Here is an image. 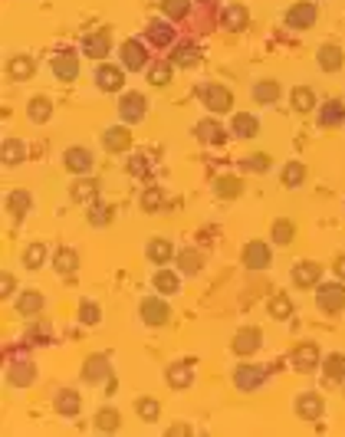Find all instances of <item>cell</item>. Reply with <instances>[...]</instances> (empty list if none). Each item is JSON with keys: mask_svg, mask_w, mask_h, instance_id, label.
<instances>
[{"mask_svg": "<svg viewBox=\"0 0 345 437\" xmlns=\"http://www.w3.org/2000/svg\"><path fill=\"white\" fill-rule=\"evenodd\" d=\"M260 342H263V332L256 329V326H247V329H241L234 335V352L237 355H254L256 348H260Z\"/></svg>", "mask_w": 345, "mask_h": 437, "instance_id": "cell-17", "label": "cell"}, {"mask_svg": "<svg viewBox=\"0 0 345 437\" xmlns=\"http://www.w3.org/2000/svg\"><path fill=\"white\" fill-rule=\"evenodd\" d=\"M339 122H345V106L339 99H329L326 106H319V125L332 128V125H339Z\"/></svg>", "mask_w": 345, "mask_h": 437, "instance_id": "cell-26", "label": "cell"}, {"mask_svg": "<svg viewBox=\"0 0 345 437\" xmlns=\"http://www.w3.org/2000/svg\"><path fill=\"white\" fill-rule=\"evenodd\" d=\"M7 381L14 385V388H27V385H33L36 381V368H33V362H20V365H10L7 368Z\"/></svg>", "mask_w": 345, "mask_h": 437, "instance_id": "cell-23", "label": "cell"}, {"mask_svg": "<svg viewBox=\"0 0 345 437\" xmlns=\"http://www.w3.org/2000/svg\"><path fill=\"white\" fill-rule=\"evenodd\" d=\"M27 115H30V122L43 125V122H49V115H53V102H49L46 96H36V99H30V106H27Z\"/></svg>", "mask_w": 345, "mask_h": 437, "instance_id": "cell-29", "label": "cell"}, {"mask_svg": "<svg viewBox=\"0 0 345 437\" xmlns=\"http://www.w3.org/2000/svg\"><path fill=\"white\" fill-rule=\"evenodd\" d=\"M129 171H132V175H148V161H145V155H135V158L129 161Z\"/></svg>", "mask_w": 345, "mask_h": 437, "instance_id": "cell-55", "label": "cell"}, {"mask_svg": "<svg viewBox=\"0 0 345 437\" xmlns=\"http://www.w3.org/2000/svg\"><path fill=\"white\" fill-rule=\"evenodd\" d=\"M171 63H175V66H184V69H191V66H197V49L191 43H181L178 49H175Z\"/></svg>", "mask_w": 345, "mask_h": 437, "instance_id": "cell-47", "label": "cell"}, {"mask_svg": "<svg viewBox=\"0 0 345 437\" xmlns=\"http://www.w3.org/2000/svg\"><path fill=\"white\" fill-rule=\"evenodd\" d=\"M76 267H79V254H76V250H56V256H53V270L60 273V276H73Z\"/></svg>", "mask_w": 345, "mask_h": 437, "instance_id": "cell-28", "label": "cell"}, {"mask_svg": "<svg viewBox=\"0 0 345 437\" xmlns=\"http://www.w3.org/2000/svg\"><path fill=\"white\" fill-rule=\"evenodd\" d=\"M315 16H319L315 3L313 0H302V3H293V7L286 10V27H293V30H309V27H315Z\"/></svg>", "mask_w": 345, "mask_h": 437, "instance_id": "cell-4", "label": "cell"}, {"mask_svg": "<svg viewBox=\"0 0 345 437\" xmlns=\"http://www.w3.org/2000/svg\"><path fill=\"white\" fill-rule=\"evenodd\" d=\"M293 237H296V224L293 221H276L273 224V243H280V247H286V243H293Z\"/></svg>", "mask_w": 345, "mask_h": 437, "instance_id": "cell-45", "label": "cell"}, {"mask_svg": "<svg viewBox=\"0 0 345 437\" xmlns=\"http://www.w3.org/2000/svg\"><path fill=\"white\" fill-rule=\"evenodd\" d=\"M69 197H73L76 204H96V197H99V181L76 175V184L69 188Z\"/></svg>", "mask_w": 345, "mask_h": 437, "instance_id": "cell-18", "label": "cell"}, {"mask_svg": "<svg viewBox=\"0 0 345 437\" xmlns=\"http://www.w3.org/2000/svg\"><path fill=\"white\" fill-rule=\"evenodd\" d=\"M145 106H148V102H145V96H142V92H125V96H122V102H119L122 122H129V125H132V122H142V119H145Z\"/></svg>", "mask_w": 345, "mask_h": 437, "instance_id": "cell-9", "label": "cell"}, {"mask_svg": "<svg viewBox=\"0 0 345 437\" xmlns=\"http://www.w3.org/2000/svg\"><path fill=\"white\" fill-rule=\"evenodd\" d=\"M270 165H273V158L267 155V151H256V155H250V158L243 161V168H247V171H256V175L270 171Z\"/></svg>", "mask_w": 345, "mask_h": 437, "instance_id": "cell-52", "label": "cell"}, {"mask_svg": "<svg viewBox=\"0 0 345 437\" xmlns=\"http://www.w3.org/2000/svg\"><path fill=\"white\" fill-rule=\"evenodd\" d=\"M43 260H46V247H43V243H30V247L23 250V267H27V270H40V267H43Z\"/></svg>", "mask_w": 345, "mask_h": 437, "instance_id": "cell-46", "label": "cell"}, {"mask_svg": "<svg viewBox=\"0 0 345 437\" xmlns=\"http://www.w3.org/2000/svg\"><path fill=\"white\" fill-rule=\"evenodd\" d=\"M267 313H270L273 319H289L293 316V300H289L286 293H276V296L267 302Z\"/></svg>", "mask_w": 345, "mask_h": 437, "instance_id": "cell-39", "label": "cell"}, {"mask_svg": "<svg viewBox=\"0 0 345 437\" xmlns=\"http://www.w3.org/2000/svg\"><path fill=\"white\" fill-rule=\"evenodd\" d=\"M322 276V263H313V260H302L300 267H293V287L300 289H313Z\"/></svg>", "mask_w": 345, "mask_h": 437, "instance_id": "cell-13", "label": "cell"}, {"mask_svg": "<svg viewBox=\"0 0 345 437\" xmlns=\"http://www.w3.org/2000/svg\"><path fill=\"white\" fill-rule=\"evenodd\" d=\"M53 407H56V414H63V418H76L82 411V394L73 392V388H63L53 398Z\"/></svg>", "mask_w": 345, "mask_h": 437, "instance_id": "cell-14", "label": "cell"}, {"mask_svg": "<svg viewBox=\"0 0 345 437\" xmlns=\"http://www.w3.org/2000/svg\"><path fill=\"white\" fill-rule=\"evenodd\" d=\"M138 313L145 319V326H165L168 319H171V306L162 296H148V300L138 306Z\"/></svg>", "mask_w": 345, "mask_h": 437, "instance_id": "cell-5", "label": "cell"}, {"mask_svg": "<svg viewBox=\"0 0 345 437\" xmlns=\"http://www.w3.org/2000/svg\"><path fill=\"white\" fill-rule=\"evenodd\" d=\"M132 145V132L125 128V125H112V128H105L102 132V148L105 151H125Z\"/></svg>", "mask_w": 345, "mask_h": 437, "instance_id": "cell-20", "label": "cell"}, {"mask_svg": "<svg viewBox=\"0 0 345 437\" xmlns=\"http://www.w3.org/2000/svg\"><path fill=\"white\" fill-rule=\"evenodd\" d=\"M322 411H326V401H322V394L302 392L300 398H296V414H300L302 421H319V418H322Z\"/></svg>", "mask_w": 345, "mask_h": 437, "instance_id": "cell-10", "label": "cell"}, {"mask_svg": "<svg viewBox=\"0 0 345 437\" xmlns=\"http://www.w3.org/2000/svg\"><path fill=\"white\" fill-rule=\"evenodd\" d=\"M30 208H33V194H30V191H10V194H7V211H10L14 221L27 217Z\"/></svg>", "mask_w": 345, "mask_h": 437, "instance_id": "cell-22", "label": "cell"}, {"mask_svg": "<svg viewBox=\"0 0 345 437\" xmlns=\"http://www.w3.org/2000/svg\"><path fill=\"white\" fill-rule=\"evenodd\" d=\"M289 102H293L296 112H309V109L315 106V92L309 89V86H296V89L289 92Z\"/></svg>", "mask_w": 345, "mask_h": 437, "instance_id": "cell-38", "label": "cell"}, {"mask_svg": "<svg viewBox=\"0 0 345 437\" xmlns=\"http://www.w3.org/2000/svg\"><path fill=\"white\" fill-rule=\"evenodd\" d=\"M256 132H260V122H256L250 112H241V115H234V135L254 138Z\"/></svg>", "mask_w": 345, "mask_h": 437, "instance_id": "cell-36", "label": "cell"}, {"mask_svg": "<svg viewBox=\"0 0 345 437\" xmlns=\"http://www.w3.org/2000/svg\"><path fill=\"white\" fill-rule=\"evenodd\" d=\"M151 283H155V289H158V293H165V296H171V293H178V276H175V273L171 270H165V267H162V270L155 273V280H151Z\"/></svg>", "mask_w": 345, "mask_h": 437, "instance_id": "cell-43", "label": "cell"}, {"mask_svg": "<svg viewBox=\"0 0 345 437\" xmlns=\"http://www.w3.org/2000/svg\"><path fill=\"white\" fill-rule=\"evenodd\" d=\"M243 184L241 178H234V175H221V178H214V194L224 197V201H234V197H241Z\"/></svg>", "mask_w": 345, "mask_h": 437, "instance_id": "cell-25", "label": "cell"}, {"mask_svg": "<svg viewBox=\"0 0 345 437\" xmlns=\"http://www.w3.org/2000/svg\"><path fill=\"white\" fill-rule=\"evenodd\" d=\"M135 411H138V418H142L145 424H155L158 418H162V405H158L155 398H138Z\"/></svg>", "mask_w": 345, "mask_h": 437, "instance_id": "cell-41", "label": "cell"}, {"mask_svg": "<svg viewBox=\"0 0 345 437\" xmlns=\"http://www.w3.org/2000/svg\"><path fill=\"white\" fill-rule=\"evenodd\" d=\"M10 293H14V276L3 273V276H0V296H10Z\"/></svg>", "mask_w": 345, "mask_h": 437, "instance_id": "cell-56", "label": "cell"}, {"mask_svg": "<svg viewBox=\"0 0 345 437\" xmlns=\"http://www.w3.org/2000/svg\"><path fill=\"white\" fill-rule=\"evenodd\" d=\"M243 267L247 270H267L273 263V250H270V243H263V240H250L247 247H243Z\"/></svg>", "mask_w": 345, "mask_h": 437, "instance_id": "cell-3", "label": "cell"}, {"mask_svg": "<svg viewBox=\"0 0 345 437\" xmlns=\"http://www.w3.org/2000/svg\"><path fill=\"white\" fill-rule=\"evenodd\" d=\"M197 138L208 142V145H221L224 142V128L214 119H204V122H197Z\"/></svg>", "mask_w": 345, "mask_h": 437, "instance_id": "cell-33", "label": "cell"}, {"mask_svg": "<svg viewBox=\"0 0 345 437\" xmlns=\"http://www.w3.org/2000/svg\"><path fill=\"white\" fill-rule=\"evenodd\" d=\"M49 69H53V76H56L60 82H73L76 76H79V56H76V53H69V49H63V53H56V56H53Z\"/></svg>", "mask_w": 345, "mask_h": 437, "instance_id": "cell-8", "label": "cell"}, {"mask_svg": "<svg viewBox=\"0 0 345 437\" xmlns=\"http://www.w3.org/2000/svg\"><path fill=\"white\" fill-rule=\"evenodd\" d=\"M165 375H168V385H171V388H188V385L194 381V375H191L188 365H171Z\"/></svg>", "mask_w": 345, "mask_h": 437, "instance_id": "cell-44", "label": "cell"}, {"mask_svg": "<svg viewBox=\"0 0 345 437\" xmlns=\"http://www.w3.org/2000/svg\"><path fill=\"white\" fill-rule=\"evenodd\" d=\"M247 20H250V14H247V7H241V3H234V7H227L224 10V27L227 30H243Z\"/></svg>", "mask_w": 345, "mask_h": 437, "instance_id": "cell-40", "label": "cell"}, {"mask_svg": "<svg viewBox=\"0 0 345 437\" xmlns=\"http://www.w3.org/2000/svg\"><path fill=\"white\" fill-rule=\"evenodd\" d=\"M254 99L260 102V106H273L276 99H280V86L273 82V79H260L254 86Z\"/></svg>", "mask_w": 345, "mask_h": 437, "instance_id": "cell-30", "label": "cell"}, {"mask_svg": "<svg viewBox=\"0 0 345 437\" xmlns=\"http://www.w3.org/2000/svg\"><path fill=\"white\" fill-rule=\"evenodd\" d=\"M0 155H3V165H20L23 158H27V145L23 142H16V138H7L3 142V148H0Z\"/></svg>", "mask_w": 345, "mask_h": 437, "instance_id": "cell-31", "label": "cell"}, {"mask_svg": "<svg viewBox=\"0 0 345 437\" xmlns=\"http://www.w3.org/2000/svg\"><path fill=\"white\" fill-rule=\"evenodd\" d=\"M188 7H191V0H162V10H165L171 20H181V16H188Z\"/></svg>", "mask_w": 345, "mask_h": 437, "instance_id": "cell-53", "label": "cell"}, {"mask_svg": "<svg viewBox=\"0 0 345 437\" xmlns=\"http://www.w3.org/2000/svg\"><path fill=\"white\" fill-rule=\"evenodd\" d=\"M148 40L155 46H168L171 40H175V30H171L168 23H162V20H151L148 23Z\"/></svg>", "mask_w": 345, "mask_h": 437, "instance_id": "cell-42", "label": "cell"}, {"mask_svg": "<svg viewBox=\"0 0 345 437\" xmlns=\"http://www.w3.org/2000/svg\"><path fill=\"white\" fill-rule=\"evenodd\" d=\"M79 319H82L86 326H96V322H99V306H96L92 300H86L82 306H79Z\"/></svg>", "mask_w": 345, "mask_h": 437, "instance_id": "cell-54", "label": "cell"}, {"mask_svg": "<svg viewBox=\"0 0 345 437\" xmlns=\"http://www.w3.org/2000/svg\"><path fill=\"white\" fill-rule=\"evenodd\" d=\"M40 309H43V296H40L36 289H27V293L16 296V313H20V316H36Z\"/></svg>", "mask_w": 345, "mask_h": 437, "instance_id": "cell-27", "label": "cell"}, {"mask_svg": "<svg viewBox=\"0 0 345 437\" xmlns=\"http://www.w3.org/2000/svg\"><path fill=\"white\" fill-rule=\"evenodd\" d=\"M293 368L296 372H313L315 365H319V346L315 342H300V346L293 348Z\"/></svg>", "mask_w": 345, "mask_h": 437, "instance_id": "cell-12", "label": "cell"}, {"mask_svg": "<svg viewBox=\"0 0 345 437\" xmlns=\"http://www.w3.org/2000/svg\"><path fill=\"white\" fill-rule=\"evenodd\" d=\"M105 378H112V362H109V355H89V359L82 362V381H86V385H99Z\"/></svg>", "mask_w": 345, "mask_h": 437, "instance_id": "cell-7", "label": "cell"}, {"mask_svg": "<svg viewBox=\"0 0 345 437\" xmlns=\"http://www.w3.org/2000/svg\"><path fill=\"white\" fill-rule=\"evenodd\" d=\"M109 46H112V33H109V30H99V33L82 36V53H86V56H92V60H102V56H109Z\"/></svg>", "mask_w": 345, "mask_h": 437, "instance_id": "cell-15", "label": "cell"}, {"mask_svg": "<svg viewBox=\"0 0 345 437\" xmlns=\"http://www.w3.org/2000/svg\"><path fill=\"white\" fill-rule=\"evenodd\" d=\"M162 201H165V194H162V188H158V184H151L148 191L142 194V211L155 214V211H158V208H162Z\"/></svg>", "mask_w": 345, "mask_h": 437, "instance_id": "cell-51", "label": "cell"}, {"mask_svg": "<svg viewBox=\"0 0 345 437\" xmlns=\"http://www.w3.org/2000/svg\"><path fill=\"white\" fill-rule=\"evenodd\" d=\"M197 96H201V102H204L210 112H230V106H234V96H230V89H227V86H217V82L201 86V89H197Z\"/></svg>", "mask_w": 345, "mask_h": 437, "instance_id": "cell-2", "label": "cell"}, {"mask_svg": "<svg viewBox=\"0 0 345 437\" xmlns=\"http://www.w3.org/2000/svg\"><path fill=\"white\" fill-rule=\"evenodd\" d=\"M201 267H204V256L197 254V250H181V254H178V270L181 273L197 276V273H201Z\"/></svg>", "mask_w": 345, "mask_h": 437, "instance_id": "cell-34", "label": "cell"}, {"mask_svg": "<svg viewBox=\"0 0 345 437\" xmlns=\"http://www.w3.org/2000/svg\"><path fill=\"white\" fill-rule=\"evenodd\" d=\"M234 385L241 392H256L260 385H267V368L263 365H241L234 372Z\"/></svg>", "mask_w": 345, "mask_h": 437, "instance_id": "cell-6", "label": "cell"}, {"mask_svg": "<svg viewBox=\"0 0 345 437\" xmlns=\"http://www.w3.org/2000/svg\"><path fill=\"white\" fill-rule=\"evenodd\" d=\"M315 60H319V66H322L326 73H335V69H342L345 53L335 43H326L322 49H319V56H315Z\"/></svg>", "mask_w": 345, "mask_h": 437, "instance_id": "cell-24", "label": "cell"}, {"mask_svg": "<svg viewBox=\"0 0 345 437\" xmlns=\"http://www.w3.org/2000/svg\"><path fill=\"white\" fill-rule=\"evenodd\" d=\"M148 82L151 86H158V89L168 86V82H171V63H155L151 73H148Z\"/></svg>", "mask_w": 345, "mask_h": 437, "instance_id": "cell-50", "label": "cell"}, {"mask_svg": "<svg viewBox=\"0 0 345 437\" xmlns=\"http://www.w3.org/2000/svg\"><path fill=\"white\" fill-rule=\"evenodd\" d=\"M322 372L329 381H345V355L342 352H335V355H326V362H322Z\"/></svg>", "mask_w": 345, "mask_h": 437, "instance_id": "cell-35", "label": "cell"}, {"mask_svg": "<svg viewBox=\"0 0 345 437\" xmlns=\"http://www.w3.org/2000/svg\"><path fill=\"white\" fill-rule=\"evenodd\" d=\"M96 86H99V89L102 92H119L122 86H125V79H122V69L119 66H99V69H96Z\"/></svg>", "mask_w": 345, "mask_h": 437, "instance_id": "cell-19", "label": "cell"}, {"mask_svg": "<svg viewBox=\"0 0 345 437\" xmlns=\"http://www.w3.org/2000/svg\"><path fill=\"white\" fill-rule=\"evenodd\" d=\"M302 178H306V168H302L300 161H289V165L283 168V184L286 188H300Z\"/></svg>", "mask_w": 345, "mask_h": 437, "instance_id": "cell-49", "label": "cell"}, {"mask_svg": "<svg viewBox=\"0 0 345 437\" xmlns=\"http://www.w3.org/2000/svg\"><path fill=\"white\" fill-rule=\"evenodd\" d=\"M315 306H319L326 316L342 313L345 309V287L342 283H326V287H319V293H315Z\"/></svg>", "mask_w": 345, "mask_h": 437, "instance_id": "cell-1", "label": "cell"}, {"mask_svg": "<svg viewBox=\"0 0 345 437\" xmlns=\"http://www.w3.org/2000/svg\"><path fill=\"white\" fill-rule=\"evenodd\" d=\"M145 254H148L151 263H158V267H162V263H168V260H171V254H175V250H171V243H168L165 237H155V240L148 243V250H145Z\"/></svg>", "mask_w": 345, "mask_h": 437, "instance_id": "cell-37", "label": "cell"}, {"mask_svg": "<svg viewBox=\"0 0 345 437\" xmlns=\"http://www.w3.org/2000/svg\"><path fill=\"white\" fill-rule=\"evenodd\" d=\"M119 424H122V418H119L115 407H102V411L96 414V431H102V434H115Z\"/></svg>", "mask_w": 345, "mask_h": 437, "instance_id": "cell-32", "label": "cell"}, {"mask_svg": "<svg viewBox=\"0 0 345 437\" xmlns=\"http://www.w3.org/2000/svg\"><path fill=\"white\" fill-rule=\"evenodd\" d=\"M115 221V208H109V204H92L89 211V224L92 227H105Z\"/></svg>", "mask_w": 345, "mask_h": 437, "instance_id": "cell-48", "label": "cell"}, {"mask_svg": "<svg viewBox=\"0 0 345 437\" xmlns=\"http://www.w3.org/2000/svg\"><path fill=\"white\" fill-rule=\"evenodd\" d=\"M33 73H36V63L27 53H20V56H14V60L7 63V76L14 82H27V79H33Z\"/></svg>", "mask_w": 345, "mask_h": 437, "instance_id": "cell-21", "label": "cell"}, {"mask_svg": "<svg viewBox=\"0 0 345 437\" xmlns=\"http://www.w3.org/2000/svg\"><path fill=\"white\" fill-rule=\"evenodd\" d=\"M335 273H339V276H345V260H339V267H335Z\"/></svg>", "mask_w": 345, "mask_h": 437, "instance_id": "cell-57", "label": "cell"}, {"mask_svg": "<svg viewBox=\"0 0 345 437\" xmlns=\"http://www.w3.org/2000/svg\"><path fill=\"white\" fill-rule=\"evenodd\" d=\"M63 165L69 168L73 175H89L92 171V151L89 148H66V155H63Z\"/></svg>", "mask_w": 345, "mask_h": 437, "instance_id": "cell-16", "label": "cell"}, {"mask_svg": "<svg viewBox=\"0 0 345 437\" xmlns=\"http://www.w3.org/2000/svg\"><path fill=\"white\" fill-rule=\"evenodd\" d=\"M145 63H148V53H145V43H138V40H125L122 43V66L125 69H145Z\"/></svg>", "mask_w": 345, "mask_h": 437, "instance_id": "cell-11", "label": "cell"}]
</instances>
